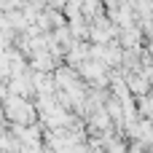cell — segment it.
<instances>
[{
  "instance_id": "1",
  "label": "cell",
  "mask_w": 153,
  "mask_h": 153,
  "mask_svg": "<svg viewBox=\"0 0 153 153\" xmlns=\"http://www.w3.org/2000/svg\"><path fill=\"white\" fill-rule=\"evenodd\" d=\"M5 118L11 124H35L38 121V108L19 94H5Z\"/></svg>"
}]
</instances>
